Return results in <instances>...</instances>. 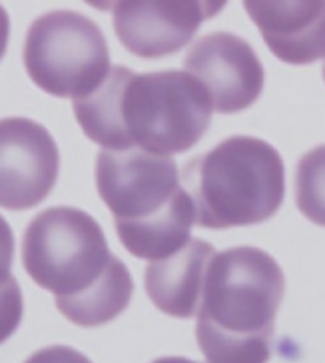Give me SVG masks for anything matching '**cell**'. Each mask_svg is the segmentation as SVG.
<instances>
[{
	"mask_svg": "<svg viewBox=\"0 0 325 363\" xmlns=\"http://www.w3.org/2000/svg\"><path fill=\"white\" fill-rule=\"evenodd\" d=\"M198 224L210 230L256 225L278 214L285 198V168L270 142L232 136L186 168Z\"/></svg>",
	"mask_w": 325,
	"mask_h": 363,
	"instance_id": "6da1fadb",
	"label": "cell"
},
{
	"mask_svg": "<svg viewBox=\"0 0 325 363\" xmlns=\"http://www.w3.org/2000/svg\"><path fill=\"white\" fill-rule=\"evenodd\" d=\"M285 278L260 247L239 246L210 259L195 333L271 340Z\"/></svg>",
	"mask_w": 325,
	"mask_h": 363,
	"instance_id": "7a4b0ae2",
	"label": "cell"
},
{
	"mask_svg": "<svg viewBox=\"0 0 325 363\" xmlns=\"http://www.w3.org/2000/svg\"><path fill=\"white\" fill-rule=\"evenodd\" d=\"M207 86L188 70L132 72L122 90V120L134 146L180 154L206 134L214 114Z\"/></svg>",
	"mask_w": 325,
	"mask_h": 363,
	"instance_id": "3957f363",
	"label": "cell"
},
{
	"mask_svg": "<svg viewBox=\"0 0 325 363\" xmlns=\"http://www.w3.org/2000/svg\"><path fill=\"white\" fill-rule=\"evenodd\" d=\"M22 58L38 88L50 96L72 100L92 94L112 70L102 30L74 11L38 16L28 28Z\"/></svg>",
	"mask_w": 325,
	"mask_h": 363,
	"instance_id": "277c9868",
	"label": "cell"
},
{
	"mask_svg": "<svg viewBox=\"0 0 325 363\" xmlns=\"http://www.w3.org/2000/svg\"><path fill=\"white\" fill-rule=\"evenodd\" d=\"M110 257L100 224L70 206L44 210L28 224L22 240L26 274L55 296H72L92 286Z\"/></svg>",
	"mask_w": 325,
	"mask_h": 363,
	"instance_id": "5b68a950",
	"label": "cell"
},
{
	"mask_svg": "<svg viewBox=\"0 0 325 363\" xmlns=\"http://www.w3.org/2000/svg\"><path fill=\"white\" fill-rule=\"evenodd\" d=\"M96 188L116 220L146 218L180 190V172L168 154L140 146L102 148L96 160Z\"/></svg>",
	"mask_w": 325,
	"mask_h": 363,
	"instance_id": "8992f818",
	"label": "cell"
},
{
	"mask_svg": "<svg viewBox=\"0 0 325 363\" xmlns=\"http://www.w3.org/2000/svg\"><path fill=\"white\" fill-rule=\"evenodd\" d=\"M60 172V152L42 124L28 118L0 122V203L30 210L52 192Z\"/></svg>",
	"mask_w": 325,
	"mask_h": 363,
	"instance_id": "52a82bcc",
	"label": "cell"
},
{
	"mask_svg": "<svg viewBox=\"0 0 325 363\" xmlns=\"http://www.w3.org/2000/svg\"><path fill=\"white\" fill-rule=\"evenodd\" d=\"M184 70L207 86L219 114L249 108L263 92L266 70L256 50L232 33H212L188 50Z\"/></svg>",
	"mask_w": 325,
	"mask_h": 363,
	"instance_id": "ba28073f",
	"label": "cell"
},
{
	"mask_svg": "<svg viewBox=\"0 0 325 363\" xmlns=\"http://www.w3.org/2000/svg\"><path fill=\"white\" fill-rule=\"evenodd\" d=\"M112 12L118 40L140 58L180 52L207 21L202 0H118Z\"/></svg>",
	"mask_w": 325,
	"mask_h": 363,
	"instance_id": "9c48e42d",
	"label": "cell"
},
{
	"mask_svg": "<svg viewBox=\"0 0 325 363\" xmlns=\"http://www.w3.org/2000/svg\"><path fill=\"white\" fill-rule=\"evenodd\" d=\"M216 254L212 244L192 238L178 254L150 262L144 274L146 294L158 310L188 320L200 311L210 259Z\"/></svg>",
	"mask_w": 325,
	"mask_h": 363,
	"instance_id": "30bf717a",
	"label": "cell"
},
{
	"mask_svg": "<svg viewBox=\"0 0 325 363\" xmlns=\"http://www.w3.org/2000/svg\"><path fill=\"white\" fill-rule=\"evenodd\" d=\"M195 222L198 208L194 196L180 186L170 202L164 203L154 214L130 220L118 218L116 234L132 256L156 262L173 256L188 246Z\"/></svg>",
	"mask_w": 325,
	"mask_h": 363,
	"instance_id": "8fae6325",
	"label": "cell"
},
{
	"mask_svg": "<svg viewBox=\"0 0 325 363\" xmlns=\"http://www.w3.org/2000/svg\"><path fill=\"white\" fill-rule=\"evenodd\" d=\"M134 281L126 264L116 256L110 257L102 276L86 289L72 296H56V308L66 320L80 328H98L116 320L128 308Z\"/></svg>",
	"mask_w": 325,
	"mask_h": 363,
	"instance_id": "7c38bea8",
	"label": "cell"
},
{
	"mask_svg": "<svg viewBox=\"0 0 325 363\" xmlns=\"http://www.w3.org/2000/svg\"><path fill=\"white\" fill-rule=\"evenodd\" d=\"M132 70L112 66L108 78L92 94L74 100V116L82 132L104 150L132 148L130 136L122 120V90Z\"/></svg>",
	"mask_w": 325,
	"mask_h": 363,
	"instance_id": "4fadbf2b",
	"label": "cell"
},
{
	"mask_svg": "<svg viewBox=\"0 0 325 363\" xmlns=\"http://www.w3.org/2000/svg\"><path fill=\"white\" fill-rule=\"evenodd\" d=\"M249 21L261 34L290 36L309 28L325 11V0H244Z\"/></svg>",
	"mask_w": 325,
	"mask_h": 363,
	"instance_id": "5bb4252c",
	"label": "cell"
},
{
	"mask_svg": "<svg viewBox=\"0 0 325 363\" xmlns=\"http://www.w3.org/2000/svg\"><path fill=\"white\" fill-rule=\"evenodd\" d=\"M295 202L312 224L325 228V144L309 150L297 164Z\"/></svg>",
	"mask_w": 325,
	"mask_h": 363,
	"instance_id": "9a60e30c",
	"label": "cell"
},
{
	"mask_svg": "<svg viewBox=\"0 0 325 363\" xmlns=\"http://www.w3.org/2000/svg\"><path fill=\"white\" fill-rule=\"evenodd\" d=\"M270 52L285 65L305 66L325 60V11L321 16L302 33L290 36L261 34Z\"/></svg>",
	"mask_w": 325,
	"mask_h": 363,
	"instance_id": "2e32d148",
	"label": "cell"
},
{
	"mask_svg": "<svg viewBox=\"0 0 325 363\" xmlns=\"http://www.w3.org/2000/svg\"><path fill=\"white\" fill-rule=\"evenodd\" d=\"M204 9H206V18H214L217 12L224 11V6L228 4V0H202Z\"/></svg>",
	"mask_w": 325,
	"mask_h": 363,
	"instance_id": "e0dca14e",
	"label": "cell"
},
{
	"mask_svg": "<svg viewBox=\"0 0 325 363\" xmlns=\"http://www.w3.org/2000/svg\"><path fill=\"white\" fill-rule=\"evenodd\" d=\"M84 2H88L96 11H114L118 0H84Z\"/></svg>",
	"mask_w": 325,
	"mask_h": 363,
	"instance_id": "ac0fdd59",
	"label": "cell"
},
{
	"mask_svg": "<svg viewBox=\"0 0 325 363\" xmlns=\"http://www.w3.org/2000/svg\"><path fill=\"white\" fill-rule=\"evenodd\" d=\"M324 80H325V60H324Z\"/></svg>",
	"mask_w": 325,
	"mask_h": 363,
	"instance_id": "d6986e66",
	"label": "cell"
}]
</instances>
